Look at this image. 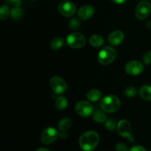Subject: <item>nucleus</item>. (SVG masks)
<instances>
[{
	"instance_id": "nucleus-1",
	"label": "nucleus",
	"mask_w": 151,
	"mask_h": 151,
	"mask_svg": "<svg viewBox=\"0 0 151 151\" xmlns=\"http://www.w3.org/2000/svg\"><path fill=\"white\" fill-rule=\"evenodd\" d=\"M100 141V137L95 131H87L81 135L79 139V145L84 151H93Z\"/></svg>"
},
{
	"instance_id": "nucleus-2",
	"label": "nucleus",
	"mask_w": 151,
	"mask_h": 151,
	"mask_svg": "<svg viewBox=\"0 0 151 151\" xmlns=\"http://www.w3.org/2000/svg\"><path fill=\"white\" fill-rule=\"evenodd\" d=\"M121 102L119 97L115 95H108L103 97L100 101L102 110L107 113H114L119 110Z\"/></svg>"
},
{
	"instance_id": "nucleus-3",
	"label": "nucleus",
	"mask_w": 151,
	"mask_h": 151,
	"mask_svg": "<svg viewBox=\"0 0 151 151\" xmlns=\"http://www.w3.org/2000/svg\"><path fill=\"white\" fill-rule=\"evenodd\" d=\"M116 57V52L114 48L110 46H106L100 50L98 53V62L103 66L109 65L114 62Z\"/></svg>"
},
{
	"instance_id": "nucleus-4",
	"label": "nucleus",
	"mask_w": 151,
	"mask_h": 151,
	"mask_svg": "<svg viewBox=\"0 0 151 151\" xmlns=\"http://www.w3.org/2000/svg\"><path fill=\"white\" fill-rule=\"evenodd\" d=\"M66 44L74 49L82 48L86 44V38L80 32H72L67 36Z\"/></svg>"
},
{
	"instance_id": "nucleus-5",
	"label": "nucleus",
	"mask_w": 151,
	"mask_h": 151,
	"mask_svg": "<svg viewBox=\"0 0 151 151\" xmlns=\"http://www.w3.org/2000/svg\"><path fill=\"white\" fill-rule=\"evenodd\" d=\"M75 109L76 113L82 117H88L93 113L94 111V107L92 105L85 100H81L78 102L75 105Z\"/></svg>"
},
{
	"instance_id": "nucleus-6",
	"label": "nucleus",
	"mask_w": 151,
	"mask_h": 151,
	"mask_svg": "<svg viewBox=\"0 0 151 151\" xmlns=\"http://www.w3.org/2000/svg\"><path fill=\"white\" fill-rule=\"evenodd\" d=\"M50 86L55 94H62L67 89L66 81L58 76H53L50 79Z\"/></svg>"
},
{
	"instance_id": "nucleus-7",
	"label": "nucleus",
	"mask_w": 151,
	"mask_h": 151,
	"mask_svg": "<svg viewBox=\"0 0 151 151\" xmlns=\"http://www.w3.org/2000/svg\"><path fill=\"white\" fill-rule=\"evenodd\" d=\"M151 13V4L147 1H142L137 4L135 10L136 17L139 20L147 19Z\"/></svg>"
},
{
	"instance_id": "nucleus-8",
	"label": "nucleus",
	"mask_w": 151,
	"mask_h": 151,
	"mask_svg": "<svg viewBox=\"0 0 151 151\" xmlns=\"http://www.w3.org/2000/svg\"><path fill=\"white\" fill-rule=\"evenodd\" d=\"M60 134L54 128H47L43 131L41 135V142L44 145H50L54 142L59 137Z\"/></svg>"
},
{
	"instance_id": "nucleus-9",
	"label": "nucleus",
	"mask_w": 151,
	"mask_h": 151,
	"mask_svg": "<svg viewBox=\"0 0 151 151\" xmlns=\"http://www.w3.org/2000/svg\"><path fill=\"white\" fill-rule=\"evenodd\" d=\"M118 134L122 137H125L128 139V141H134V137L131 135V126L128 121L125 119H122L119 122L117 125Z\"/></svg>"
},
{
	"instance_id": "nucleus-10",
	"label": "nucleus",
	"mask_w": 151,
	"mask_h": 151,
	"mask_svg": "<svg viewBox=\"0 0 151 151\" xmlns=\"http://www.w3.org/2000/svg\"><path fill=\"white\" fill-rule=\"evenodd\" d=\"M58 9L59 13L66 17L73 16L76 13V6L73 2L69 1H63L59 3Z\"/></svg>"
},
{
	"instance_id": "nucleus-11",
	"label": "nucleus",
	"mask_w": 151,
	"mask_h": 151,
	"mask_svg": "<svg viewBox=\"0 0 151 151\" xmlns=\"http://www.w3.org/2000/svg\"><path fill=\"white\" fill-rule=\"evenodd\" d=\"M125 72L130 75H140L144 71V66L142 63L138 60H131L128 62L125 66Z\"/></svg>"
},
{
	"instance_id": "nucleus-12",
	"label": "nucleus",
	"mask_w": 151,
	"mask_h": 151,
	"mask_svg": "<svg viewBox=\"0 0 151 151\" xmlns=\"http://www.w3.org/2000/svg\"><path fill=\"white\" fill-rule=\"evenodd\" d=\"M94 7L91 5H84L80 7V9L78 11V16L80 19L81 20H87L93 16L94 14Z\"/></svg>"
},
{
	"instance_id": "nucleus-13",
	"label": "nucleus",
	"mask_w": 151,
	"mask_h": 151,
	"mask_svg": "<svg viewBox=\"0 0 151 151\" xmlns=\"http://www.w3.org/2000/svg\"><path fill=\"white\" fill-rule=\"evenodd\" d=\"M124 38H125V35L122 31L115 30L111 32L108 38V41L111 45L117 46L124 41Z\"/></svg>"
},
{
	"instance_id": "nucleus-14",
	"label": "nucleus",
	"mask_w": 151,
	"mask_h": 151,
	"mask_svg": "<svg viewBox=\"0 0 151 151\" xmlns=\"http://www.w3.org/2000/svg\"><path fill=\"white\" fill-rule=\"evenodd\" d=\"M140 97L145 100L151 101V86L144 85L139 88V91Z\"/></svg>"
},
{
	"instance_id": "nucleus-15",
	"label": "nucleus",
	"mask_w": 151,
	"mask_h": 151,
	"mask_svg": "<svg viewBox=\"0 0 151 151\" xmlns=\"http://www.w3.org/2000/svg\"><path fill=\"white\" fill-rule=\"evenodd\" d=\"M101 92L98 89L96 88H92L89 90L86 94V97L89 101L91 102H97L101 97Z\"/></svg>"
},
{
	"instance_id": "nucleus-16",
	"label": "nucleus",
	"mask_w": 151,
	"mask_h": 151,
	"mask_svg": "<svg viewBox=\"0 0 151 151\" xmlns=\"http://www.w3.org/2000/svg\"><path fill=\"white\" fill-rule=\"evenodd\" d=\"M89 42L92 47H100L104 44V39L99 35H93L90 37Z\"/></svg>"
},
{
	"instance_id": "nucleus-17",
	"label": "nucleus",
	"mask_w": 151,
	"mask_h": 151,
	"mask_svg": "<svg viewBox=\"0 0 151 151\" xmlns=\"http://www.w3.org/2000/svg\"><path fill=\"white\" fill-rule=\"evenodd\" d=\"M72 126V119L66 117L62 119L58 124V128L60 131H66Z\"/></svg>"
},
{
	"instance_id": "nucleus-18",
	"label": "nucleus",
	"mask_w": 151,
	"mask_h": 151,
	"mask_svg": "<svg viewBox=\"0 0 151 151\" xmlns=\"http://www.w3.org/2000/svg\"><path fill=\"white\" fill-rule=\"evenodd\" d=\"M68 101L65 97H59L55 100V106L58 110L63 111L67 107Z\"/></svg>"
},
{
	"instance_id": "nucleus-19",
	"label": "nucleus",
	"mask_w": 151,
	"mask_h": 151,
	"mask_svg": "<svg viewBox=\"0 0 151 151\" xmlns=\"http://www.w3.org/2000/svg\"><path fill=\"white\" fill-rule=\"evenodd\" d=\"M24 12L20 7H13L10 11V16L15 21H19L23 17Z\"/></svg>"
},
{
	"instance_id": "nucleus-20",
	"label": "nucleus",
	"mask_w": 151,
	"mask_h": 151,
	"mask_svg": "<svg viewBox=\"0 0 151 151\" xmlns=\"http://www.w3.org/2000/svg\"><path fill=\"white\" fill-rule=\"evenodd\" d=\"M63 42L64 41H63V39L61 37H57V38L52 40L51 43H50V47L54 50H59V49L62 47Z\"/></svg>"
},
{
	"instance_id": "nucleus-21",
	"label": "nucleus",
	"mask_w": 151,
	"mask_h": 151,
	"mask_svg": "<svg viewBox=\"0 0 151 151\" xmlns=\"http://www.w3.org/2000/svg\"><path fill=\"white\" fill-rule=\"evenodd\" d=\"M93 118H94V121L97 122V123H103V122H106V121L107 120L106 114L101 111H97L94 112V115H93Z\"/></svg>"
},
{
	"instance_id": "nucleus-22",
	"label": "nucleus",
	"mask_w": 151,
	"mask_h": 151,
	"mask_svg": "<svg viewBox=\"0 0 151 151\" xmlns=\"http://www.w3.org/2000/svg\"><path fill=\"white\" fill-rule=\"evenodd\" d=\"M10 15V10L7 5H2L0 8V19L4 20Z\"/></svg>"
},
{
	"instance_id": "nucleus-23",
	"label": "nucleus",
	"mask_w": 151,
	"mask_h": 151,
	"mask_svg": "<svg viewBox=\"0 0 151 151\" xmlns=\"http://www.w3.org/2000/svg\"><path fill=\"white\" fill-rule=\"evenodd\" d=\"M69 27L72 30H78L81 27V22L76 18H72L69 22Z\"/></svg>"
},
{
	"instance_id": "nucleus-24",
	"label": "nucleus",
	"mask_w": 151,
	"mask_h": 151,
	"mask_svg": "<svg viewBox=\"0 0 151 151\" xmlns=\"http://www.w3.org/2000/svg\"><path fill=\"white\" fill-rule=\"evenodd\" d=\"M125 94L128 97H134L137 95V90L134 86H128L125 89Z\"/></svg>"
},
{
	"instance_id": "nucleus-25",
	"label": "nucleus",
	"mask_w": 151,
	"mask_h": 151,
	"mask_svg": "<svg viewBox=\"0 0 151 151\" xmlns=\"http://www.w3.org/2000/svg\"><path fill=\"white\" fill-rule=\"evenodd\" d=\"M106 128H107L109 131H114L115 128L117 127L116 125V122L114 119H109L106 121Z\"/></svg>"
},
{
	"instance_id": "nucleus-26",
	"label": "nucleus",
	"mask_w": 151,
	"mask_h": 151,
	"mask_svg": "<svg viewBox=\"0 0 151 151\" xmlns=\"http://www.w3.org/2000/svg\"><path fill=\"white\" fill-rule=\"evenodd\" d=\"M143 61L146 65L151 64V51H147L143 55Z\"/></svg>"
},
{
	"instance_id": "nucleus-27",
	"label": "nucleus",
	"mask_w": 151,
	"mask_h": 151,
	"mask_svg": "<svg viewBox=\"0 0 151 151\" xmlns=\"http://www.w3.org/2000/svg\"><path fill=\"white\" fill-rule=\"evenodd\" d=\"M115 148H116V151H128L129 150H128V147H127L125 144H123V143H117V144L116 145V147H115Z\"/></svg>"
},
{
	"instance_id": "nucleus-28",
	"label": "nucleus",
	"mask_w": 151,
	"mask_h": 151,
	"mask_svg": "<svg viewBox=\"0 0 151 151\" xmlns=\"http://www.w3.org/2000/svg\"><path fill=\"white\" fill-rule=\"evenodd\" d=\"M7 1L9 4L14 7H19L22 4V0H7Z\"/></svg>"
},
{
	"instance_id": "nucleus-29",
	"label": "nucleus",
	"mask_w": 151,
	"mask_h": 151,
	"mask_svg": "<svg viewBox=\"0 0 151 151\" xmlns=\"http://www.w3.org/2000/svg\"><path fill=\"white\" fill-rule=\"evenodd\" d=\"M128 151H147L144 147L141 145H135L131 147Z\"/></svg>"
},
{
	"instance_id": "nucleus-30",
	"label": "nucleus",
	"mask_w": 151,
	"mask_h": 151,
	"mask_svg": "<svg viewBox=\"0 0 151 151\" xmlns=\"http://www.w3.org/2000/svg\"><path fill=\"white\" fill-rule=\"evenodd\" d=\"M111 1H112L113 2H114V3H116V4H123V3L126 2L127 0H111Z\"/></svg>"
},
{
	"instance_id": "nucleus-31",
	"label": "nucleus",
	"mask_w": 151,
	"mask_h": 151,
	"mask_svg": "<svg viewBox=\"0 0 151 151\" xmlns=\"http://www.w3.org/2000/svg\"><path fill=\"white\" fill-rule=\"evenodd\" d=\"M59 137L62 139L66 138V137H67V134L66 133V131H61V133L60 134Z\"/></svg>"
},
{
	"instance_id": "nucleus-32",
	"label": "nucleus",
	"mask_w": 151,
	"mask_h": 151,
	"mask_svg": "<svg viewBox=\"0 0 151 151\" xmlns=\"http://www.w3.org/2000/svg\"><path fill=\"white\" fill-rule=\"evenodd\" d=\"M146 27H147V28H148L149 29H151V21H149V22H147Z\"/></svg>"
},
{
	"instance_id": "nucleus-33",
	"label": "nucleus",
	"mask_w": 151,
	"mask_h": 151,
	"mask_svg": "<svg viewBox=\"0 0 151 151\" xmlns=\"http://www.w3.org/2000/svg\"><path fill=\"white\" fill-rule=\"evenodd\" d=\"M36 151H50V150L47 148H38Z\"/></svg>"
},
{
	"instance_id": "nucleus-34",
	"label": "nucleus",
	"mask_w": 151,
	"mask_h": 151,
	"mask_svg": "<svg viewBox=\"0 0 151 151\" xmlns=\"http://www.w3.org/2000/svg\"><path fill=\"white\" fill-rule=\"evenodd\" d=\"M32 1H34V0H32Z\"/></svg>"
}]
</instances>
